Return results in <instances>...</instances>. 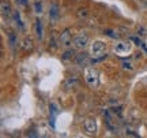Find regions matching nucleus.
Listing matches in <instances>:
<instances>
[{
	"instance_id": "nucleus-1",
	"label": "nucleus",
	"mask_w": 147,
	"mask_h": 138,
	"mask_svg": "<svg viewBox=\"0 0 147 138\" xmlns=\"http://www.w3.org/2000/svg\"><path fill=\"white\" fill-rule=\"evenodd\" d=\"M91 55L94 56L93 63H94V62H98V60H102V59H105L106 56H108V55L105 53V43L101 41V40L94 41L93 45H91Z\"/></svg>"
},
{
	"instance_id": "nucleus-2",
	"label": "nucleus",
	"mask_w": 147,
	"mask_h": 138,
	"mask_svg": "<svg viewBox=\"0 0 147 138\" xmlns=\"http://www.w3.org/2000/svg\"><path fill=\"white\" fill-rule=\"evenodd\" d=\"M84 80L91 88H95L98 85V73L94 69H87L84 73Z\"/></svg>"
},
{
	"instance_id": "nucleus-3",
	"label": "nucleus",
	"mask_w": 147,
	"mask_h": 138,
	"mask_svg": "<svg viewBox=\"0 0 147 138\" xmlns=\"http://www.w3.org/2000/svg\"><path fill=\"white\" fill-rule=\"evenodd\" d=\"M59 115V109L57 107H56V104H51L49 105V126L52 128H55V123H56V118H57Z\"/></svg>"
},
{
	"instance_id": "nucleus-4",
	"label": "nucleus",
	"mask_w": 147,
	"mask_h": 138,
	"mask_svg": "<svg viewBox=\"0 0 147 138\" xmlns=\"http://www.w3.org/2000/svg\"><path fill=\"white\" fill-rule=\"evenodd\" d=\"M60 15V7H59L57 1H52L51 3V8H49V19L55 22Z\"/></svg>"
},
{
	"instance_id": "nucleus-5",
	"label": "nucleus",
	"mask_w": 147,
	"mask_h": 138,
	"mask_svg": "<svg viewBox=\"0 0 147 138\" xmlns=\"http://www.w3.org/2000/svg\"><path fill=\"white\" fill-rule=\"evenodd\" d=\"M89 43V37H87V34H79L76 37L74 38V44H75V47L76 48H84Z\"/></svg>"
},
{
	"instance_id": "nucleus-6",
	"label": "nucleus",
	"mask_w": 147,
	"mask_h": 138,
	"mask_svg": "<svg viewBox=\"0 0 147 138\" xmlns=\"http://www.w3.org/2000/svg\"><path fill=\"white\" fill-rule=\"evenodd\" d=\"M60 43L63 44L64 47H71L72 44V36L69 34V30H64L61 34H60Z\"/></svg>"
},
{
	"instance_id": "nucleus-7",
	"label": "nucleus",
	"mask_w": 147,
	"mask_h": 138,
	"mask_svg": "<svg viewBox=\"0 0 147 138\" xmlns=\"http://www.w3.org/2000/svg\"><path fill=\"white\" fill-rule=\"evenodd\" d=\"M129 49H131V45L127 43V41H120V43H117V45L115 47V52L116 53H127V52H129Z\"/></svg>"
},
{
	"instance_id": "nucleus-8",
	"label": "nucleus",
	"mask_w": 147,
	"mask_h": 138,
	"mask_svg": "<svg viewBox=\"0 0 147 138\" xmlns=\"http://www.w3.org/2000/svg\"><path fill=\"white\" fill-rule=\"evenodd\" d=\"M84 130H86V133L94 134L95 130H97V124H95V120H93V119H87V120L84 122Z\"/></svg>"
},
{
	"instance_id": "nucleus-9",
	"label": "nucleus",
	"mask_w": 147,
	"mask_h": 138,
	"mask_svg": "<svg viewBox=\"0 0 147 138\" xmlns=\"http://www.w3.org/2000/svg\"><path fill=\"white\" fill-rule=\"evenodd\" d=\"M104 116H105V122L106 126L112 130V131H116V126H113V119H112V115H110L109 111H104Z\"/></svg>"
},
{
	"instance_id": "nucleus-10",
	"label": "nucleus",
	"mask_w": 147,
	"mask_h": 138,
	"mask_svg": "<svg viewBox=\"0 0 147 138\" xmlns=\"http://www.w3.org/2000/svg\"><path fill=\"white\" fill-rule=\"evenodd\" d=\"M0 7H1V14L3 15H10L11 12V5L5 1V0H3L1 1V4H0Z\"/></svg>"
},
{
	"instance_id": "nucleus-11",
	"label": "nucleus",
	"mask_w": 147,
	"mask_h": 138,
	"mask_svg": "<svg viewBox=\"0 0 147 138\" xmlns=\"http://www.w3.org/2000/svg\"><path fill=\"white\" fill-rule=\"evenodd\" d=\"M36 33H37V37L40 38V40H42V23L40 19H37L36 21Z\"/></svg>"
},
{
	"instance_id": "nucleus-12",
	"label": "nucleus",
	"mask_w": 147,
	"mask_h": 138,
	"mask_svg": "<svg viewBox=\"0 0 147 138\" xmlns=\"http://www.w3.org/2000/svg\"><path fill=\"white\" fill-rule=\"evenodd\" d=\"M14 18H15V21L18 22V25H19V27H21L22 30L25 29V26H23V23H22V21H21V16H19V12H15L14 14Z\"/></svg>"
},
{
	"instance_id": "nucleus-13",
	"label": "nucleus",
	"mask_w": 147,
	"mask_h": 138,
	"mask_svg": "<svg viewBox=\"0 0 147 138\" xmlns=\"http://www.w3.org/2000/svg\"><path fill=\"white\" fill-rule=\"evenodd\" d=\"M78 62L79 63H89V60H87V56H86V55H79L78 56Z\"/></svg>"
},
{
	"instance_id": "nucleus-14",
	"label": "nucleus",
	"mask_w": 147,
	"mask_h": 138,
	"mask_svg": "<svg viewBox=\"0 0 147 138\" xmlns=\"http://www.w3.org/2000/svg\"><path fill=\"white\" fill-rule=\"evenodd\" d=\"M105 33H108L109 37H112V38H119V34H117L116 32H113V30H106Z\"/></svg>"
},
{
	"instance_id": "nucleus-15",
	"label": "nucleus",
	"mask_w": 147,
	"mask_h": 138,
	"mask_svg": "<svg viewBox=\"0 0 147 138\" xmlns=\"http://www.w3.org/2000/svg\"><path fill=\"white\" fill-rule=\"evenodd\" d=\"M131 40H132V41H134V43H135V44H136V45H138V47H142V41H140V38H139V37H131Z\"/></svg>"
},
{
	"instance_id": "nucleus-16",
	"label": "nucleus",
	"mask_w": 147,
	"mask_h": 138,
	"mask_svg": "<svg viewBox=\"0 0 147 138\" xmlns=\"http://www.w3.org/2000/svg\"><path fill=\"white\" fill-rule=\"evenodd\" d=\"M10 43H11V47L15 45V34L14 33H10Z\"/></svg>"
},
{
	"instance_id": "nucleus-17",
	"label": "nucleus",
	"mask_w": 147,
	"mask_h": 138,
	"mask_svg": "<svg viewBox=\"0 0 147 138\" xmlns=\"http://www.w3.org/2000/svg\"><path fill=\"white\" fill-rule=\"evenodd\" d=\"M41 10H42L41 3H40V1H37V3H36V12H37V14H41Z\"/></svg>"
},
{
	"instance_id": "nucleus-18",
	"label": "nucleus",
	"mask_w": 147,
	"mask_h": 138,
	"mask_svg": "<svg viewBox=\"0 0 147 138\" xmlns=\"http://www.w3.org/2000/svg\"><path fill=\"white\" fill-rule=\"evenodd\" d=\"M123 69L128 70V71H132V66L129 63H123Z\"/></svg>"
},
{
	"instance_id": "nucleus-19",
	"label": "nucleus",
	"mask_w": 147,
	"mask_h": 138,
	"mask_svg": "<svg viewBox=\"0 0 147 138\" xmlns=\"http://www.w3.org/2000/svg\"><path fill=\"white\" fill-rule=\"evenodd\" d=\"M18 3L21 5H27V0H18Z\"/></svg>"
},
{
	"instance_id": "nucleus-20",
	"label": "nucleus",
	"mask_w": 147,
	"mask_h": 138,
	"mask_svg": "<svg viewBox=\"0 0 147 138\" xmlns=\"http://www.w3.org/2000/svg\"><path fill=\"white\" fill-rule=\"evenodd\" d=\"M71 53H72V52H65V53H64V59H68Z\"/></svg>"
}]
</instances>
